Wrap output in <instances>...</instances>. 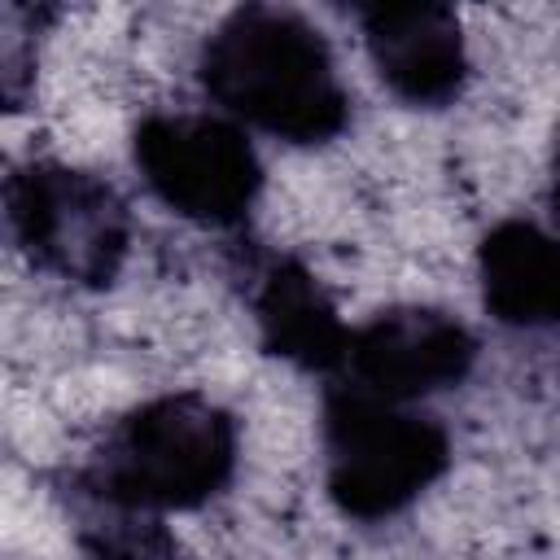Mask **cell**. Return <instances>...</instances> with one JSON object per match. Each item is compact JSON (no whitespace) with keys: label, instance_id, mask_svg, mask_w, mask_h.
Wrapping results in <instances>:
<instances>
[{"label":"cell","instance_id":"8","mask_svg":"<svg viewBox=\"0 0 560 560\" xmlns=\"http://www.w3.org/2000/svg\"><path fill=\"white\" fill-rule=\"evenodd\" d=\"M481 298L512 328L560 324V236L538 223H499L481 241Z\"/></svg>","mask_w":560,"mask_h":560},{"label":"cell","instance_id":"4","mask_svg":"<svg viewBox=\"0 0 560 560\" xmlns=\"http://www.w3.org/2000/svg\"><path fill=\"white\" fill-rule=\"evenodd\" d=\"M9 228L35 267L105 284L127 254V210L109 184L88 171L31 162L9 179Z\"/></svg>","mask_w":560,"mask_h":560},{"label":"cell","instance_id":"5","mask_svg":"<svg viewBox=\"0 0 560 560\" xmlns=\"http://www.w3.org/2000/svg\"><path fill=\"white\" fill-rule=\"evenodd\" d=\"M136 166L162 206L206 228L245 219L262 184V166L245 131L214 114L144 118L136 131Z\"/></svg>","mask_w":560,"mask_h":560},{"label":"cell","instance_id":"10","mask_svg":"<svg viewBox=\"0 0 560 560\" xmlns=\"http://www.w3.org/2000/svg\"><path fill=\"white\" fill-rule=\"evenodd\" d=\"M551 214L560 223V144H556V175H551Z\"/></svg>","mask_w":560,"mask_h":560},{"label":"cell","instance_id":"2","mask_svg":"<svg viewBox=\"0 0 560 560\" xmlns=\"http://www.w3.org/2000/svg\"><path fill=\"white\" fill-rule=\"evenodd\" d=\"M232 464V420L201 394H166L114 424L96 459V494L118 512H184L206 503Z\"/></svg>","mask_w":560,"mask_h":560},{"label":"cell","instance_id":"1","mask_svg":"<svg viewBox=\"0 0 560 560\" xmlns=\"http://www.w3.org/2000/svg\"><path fill=\"white\" fill-rule=\"evenodd\" d=\"M201 79L232 122L289 144H319L346 122V88L324 35L284 9L232 13L206 39Z\"/></svg>","mask_w":560,"mask_h":560},{"label":"cell","instance_id":"7","mask_svg":"<svg viewBox=\"0 0 560 560\" xmlns=\"http://www.w3.org/2000/svg\"><path fill=\"white\" fill-rule=\"evenodd\" d=\"M368 48L376 74L411 105H442L464 83V35L451 9L389 4L368 13Z\"/></svg>","mask_w":560,"mask_h":560},{"label":"cell","instance_id":"3","mask_svg":"<svg viewBox=\"0 0 560 560\" xmlns=\"http://www.w3.org/2000/svg\"><path fill=\"white\" fill-rule=\"evenodd\" d=\"M324 451L328 494L359 521L402 512L446 468V433L433 416L376 398L359 385L328 398Z\"/></svg>","mask_w":560,"mask_h":560},{"label":"cell","instance_id":"9","mask_svg":"<svg viewBox=\"0 0 560 560\" xmlns=\"http://www.w3.org/2000/svg\"><path fill=\"white\" fill-rule=\"evenodd\" d=\"M258 324L267 346L302 368H328L350 354V332L341 328L332 302L306 271L289 262H276L262 276Z\"/></svg>","mask_w":560,"mask_h":560},{"label":"cell","instance_id":"6","mask_svg":"<svg viewBox=\"0 0 560 560\" xmlns=\"http://www.w3.org/2000/svg\"><path fill=\"white\" fill-rule=\"evenodd\" d=\"M472 354L477 341L455 315L429 306H402L350 332L346 363L359 389L411 407L429 394L459 385L472 368Z\"/></svg>","mask_w":560,"mask_h":560}]
</instances>
